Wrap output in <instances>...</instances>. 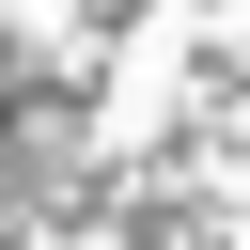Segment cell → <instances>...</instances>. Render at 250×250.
<instances>
[{
	"mask_svg": "<svg viewBox=\"0 0 250 250\" xmlns=\"http://www.w3.org/2000/svg\"><path fill=\"white\" fill-rule=\"evenodd\" d=\"M0 156H16V78H0Z\"/></svg>",
	"mask_w": 250,
	"mask_h": 250,
	"instance_id": "1",
	"label": "cell"
}]
</instances>
